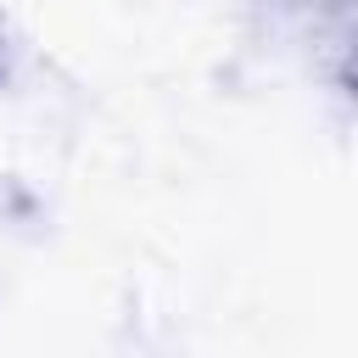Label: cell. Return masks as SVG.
Here are the masks:
<instances>
[{"label":"cell","mask_w":358,"mask_h":358,"mask_svg":"<svg viewBox=\"0 0 358 358\" xmlns=\"http://www.w3.org/2000/svg\"><path fill=\"white\" fill-rule=\"evenodd\" d=\"M0 78H6V22H0Z\"/></svg>","instance_id":"6da1fadb"}]
</instances>
